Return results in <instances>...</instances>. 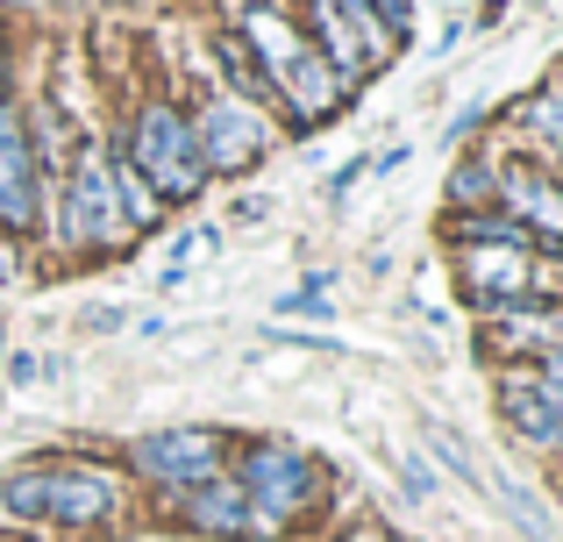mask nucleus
<instances>
[{
    "label": "nucleus",
    "mask_w": 563,
    "mask_h": 542,
    "mask_svg": "<svg viewBox=\"0 0 563 542\" xmlns=\"http://www.w3.org/2000/svg\"><path fill=\"white\" fill-rule=\"evenodd\" d=\"M235 36L250 43V57H257V71H264V86H272V100H286L292 122H321V114H335V108L350 100V86L329 71V57H321L278 8H250Z\"/></svg>",
    "instance_id": "nucleus-1"
},
{
    "label": "nucleus",
    "mask_w": 563,
    "mask_h": 542,
    "mask_svg": "<svg viewBox=\"0 0 563 542\" xmlns=\"http://www.w3.org/2000/svg\"><path fill=\"white\" fill-rule=\"evenodd\" d=\"M122 515V486L100 464H51V472H14L0 486V521H51V529H100Z\"/></svg>",
    "instance_id": "nucleus-2"
},
{
    "label": "nucleus",
    "mask_w": 563,
    "mask_h": 542,
    "mask_svg": "<svg viewBox=\"0 0 563 542\" xmlns=\"http://www.w3.org/2000/svg\"><path fill=\"white\" fill-rule=\"evenodd\" d=\"M129 165L143 172V179H151V193L165 200H192L207 186V165H200V143H192V122L179 108H172V100H151V108L136 114V129H129Z\"/></svg>",
    "instance_id": "nucleus-3"
},
{
    "label": "nucleus",
    "mask_w": 563,
    "mask_h": 542,
    "mask_svg": "<svg viewBox=\"0 0 563 542\" xmlns=\"http://www.w3.org/2000/svg\"><path fill=\"white\" fill-rule=\"evenodd\" d=\"M57 236H65L71 251H114V243L129 236L122 200H114V172H108V151H100V143H86V151L71 157V172H65Z\"/></svg>",
    "instance_id": "nucleus-4"
},
{
    "label": "nucleus",
    "mask_w": 563,
    "mask_h": 542,
    "mask_svg": "<svg viewBox=\"0 0 563 542\" xmlns=\"http://www.w3.org/2000/svg\"><path fill=\"white\" fill-rule=\"evenodd\" d=\"M235 486H243L257 529L278 535V529H286V521L321 493V472H314V457H300L292 443H257V450L243 457V472H235Z\"/></svg>",
    "instance_id": "nucleus-5"
},
{
    "label": "nucleus",
    "mask_w": 563,
    "mask_h": 542,
    "mask_svg": "<svg viewBox=\"0 0 563 542\" xmlns=\"http://www.w3.org/2000/svg\"><path fill=\"white\" fill-rule=\"evenodd\" d=\"M186 122H192V143H200L207 172H250L264 151H272V122H264V108L243 100V93H229V86H214Z\"/></svg>",
    "instance_id": "nucleus-6"
},
{
    "label": "nucleus",
    "mask_w": 563,
    "mask_h": 542,
    "mask_svg": "<svg viewBox=\"0 0 563 542\" xmlns=\"http://www.w3.org/2000/svg\"><path fill=\"white\" fill-rule=\"evenodd\" d=\"M43 157H36V136H29L22 108L0 93V229L8 236H29L43 214Z\"/></svg>",
    "instance_id": "nucleus-7"
},
{
    "label": "nucleus",
    "mask_w": 563,
    "mask_h": 542,
    "mask_svg": "<svg viewBox=\"0 0 563 542\" xmlns=\"http://www.w3.org/2000/svg\"><path fill=\"white\" fill-rule=\"evenodd\" d=\"M136 472L165 493H192L221 472V435L214 429H157L136 443Z\"/></svg>",
    "instance_id": "nucleus-8"
},
{
    "label": "nucleus",
    "mask_w": 563,
    "mask_h": 542,
    "mask_svg": "<svg viewBox=\"0 0 563 542\" xmlns=\"http://www.w3.org/2000/svg\"><path fill=\"white\" fill-rule=\"evenodd\" d=\"M493 208H507L536 243H563V179L536 165H493Z\"/></svg>",
    "instance_id": "nucleus-9"
},
{
    "label": "nucleus",
    "mask_w": 563,
    "mask_h": 542,
    "mask_svg": "<svg viewBox=\"0 0 563 542\" xmlns=\"http://www.w3.org/2000/svg\"><path fill=\"white\" fill-rule=\"evenodd\" d=\"M464 286L478 292L485 307L528 300L536 278H528V251H507V243H464Z\"/></svg>",
    "instance_id": "nucleus-10"
},
{
    "label": "nucleus",
    "mask_w": 563,
    "mask_h": 542,
    "mask_svg": "<svg viewBox=\"0 0 563 542\" xmlns=\"http://www.w3.org/2000/svg\"><path fill=\"white\" fill-rule=\"evenodd\" d=\"M499 414L514 421V435H521V443H536V450H563V414L550 407V392L536 386V372H507L499 378Z\"/></svg>",
    "instance_id": "nucleus-11"
},
{
    "label": "nucleus",
    "mask_w": 563,
    "mask_h": 542,
    "mask_svg": "<svg viewBox=\"0 0 563 542\" xmlns=\"http://www.w3.org/2000/svg\"><path fill=\"white\" fill-rule=\"evenodd\" d=\"M314 36H321L314 51L329 57V71H335V79H343V86H357L364 71L378 65V51H372V43H364V29H357V22H350V14H343V0H314Z\"/></svg>",
    "instance_id": "nucleus-12"
},
{
    "label": "nucleus",
    "mask_w": 563,
    "mask_h": 542,
    "mask_svg": "<svg viewBox=\"0 0 563 542\" xmlns=\"http://www.w3.org/2000/svg\"><path fill=\"white\" fill-rule=\"evenodd\" d=\"M186 500V521L192 529H207V535H264L257 529V515H250V500H243V486L235 478H207V486H192V493H179Z\"/></svg>",
    "instance_id": "nucleus-13"
},
{
    "label": "nucleus",
    "mask_w": 563,
    "mask_h": 542,
    "mask_svg": "<svg viewBox=\"0 0 563 542\" xmlns=\"http://www.w3.org/2000/svg\"><path fill=\"white\" fill-rule=\"evenodd\" d=\"M499 314V350H550L563 343V307H536V300H507V307H493Z\"/></svg>",
    "instance_id": "nucleus-14"
},
{
    "label": "nucleus",
    "mask_w": 563,
    "mask_h": 542,
    "mask_svg": "<svg viewBox=\"0 0 563 542\" xmlns=\"http://www.w3.org/2000/svg\"><path fill=\"white\" fill-rule=\"evenodd\" d=\"M108 172H114V200H122L129 236H136V229H157V222H165V200H157V193H151V179L129 165V151H108Z\"/></svg>",
    "instance_id": "nucleus-15"
},
{
    "label": "nucleus",
    "mask_w": 563,
    "mask_h": 542,
    "mask_svg": "<svg viewBox=\"0 0 563 542\" xmlns=\"http://www.w3.org/2000/svg\"><path fill=\"white\" fill-rule=\"evenodd\" d=\"M450 229H456V243H507V251H536V229H521L507 208H493V214L471 208V214H456Z\"/></svg>",
    "instance_id": "nucleus-16"
},
{
    "label": "nucleus",
    "mask_w": 563,
    "mask_h": 542,
    "mask_svg": "<svg viewBox=\"0 0 563 542\" xmlns=\"http://www.w3.org/2000/svg\"><path fill=\"white\" fill-rule=\"evenodd\" d=\"M214 51H221V65H229V93H243V100H272V86H264L257 57H250V43L235 36V29H221Z\"/></svg>",
    "instance_id": "nucleus-17"
},
{
    "label": "nucleus",
    "mask_w": 563,
    "mask_h": 542,
    "mask_svg": "<svg viewBox=\"0 0 563 542\" xmlns=\"http://www.w3.org/2000/svg\"><path fill=\"white\" fill-rule=\"evenodd\" d=\"M485 486H493V493H499V507L521 521V535H528V542H550V535H556V529H550V515H542V500H536L528 486H514V478H485Z\"/></svg>",
    "instance_id": "nucleus-18"
},
{
    "label": "nucleus",
    "mask_w": 563,
    "mask_h": 542,
    "mask_svg": "<svg viewBox=\"0 0 563 542\" xmlns=\"http://www.w3.org/2000/svg\"><path fill=\"white\" fill-rule=\"evenodd\" d=\"M521 122L536 129V143L556 157V172H563V100H556V93H536V100L521 108Z\"/></svg>",
    "instance_id": "nucleus-19"
},
{
    "label": "nucleus",
    "mask_w": 563,
    "mask_h": 542,
    "mask_svg": "<svg viewBox=\"0 0 563 542\" xmlns=\"http://www.w3.org/2000/svg\"><path fill=\"white\" fill-rule=\"evenodd\" d=\"M450 200L456 208H493V165H456V179H450Z\"/></svg>",
    "instance_id": "nucleus-20"
},
{
    "label": "nucleus",
    "mask_w": 563,
    "mask_h": 542,
    "mask_svg": "<svg viewBox=\"0 0 563 542\" xmlns=\"http://www.w3.org/2000/svg\"><path fill=\"white\" fill-rule=\"evenodd\" d=\"M357 8L372 14V22H378V29H385L393 43H399V36L413 29V0H357Z\"/></svg>",
    "instance_id": "nucleus-21"
},
{
    "label": "nucleus",
    "mask_w": 563,
    "mask_h": 542,
    "mask_svg": "<svg viewBox=\"0 0 563 542\" xmlns=\"http://www.w3.org/2000/svg\"><path fill=\"white\" fill-rule=\"evenodd\" d=\"M278 314H329V278H307L300 292H286V300H278Z\"/></svg>",
    "instance_id": "nucleus-22"
},
{
    "label": "nucleus",
    "mask_w": 563,
    "mask_h": 542,
    "mask_svg": "<svg viewBox=\"0 0 563 542\" xmlns=\"http://www.w3.org/2000/svg\"><path fill=\"white\" fill-rule=\"evenodd\" d=\"M428 443H435V457H442V464H450V472H456V478H464V486H485V478H478V464H471V457H464V443H456V435H442V429H435V435H428Z\"/></svg>",
    "instance_id": "nucleus-23"
},
{
    "label": "nucleus",
    "mask_w": 563,
    "mask_h": 542,
    "mask_svg": "<svg viewBox=\"0 0 563 542\" xmlns=\"http://www.w3.org/2000/svg\"><path fill=\"white\" fill-rule=\"evenodd\" d=\"M43 372H51V364H36V357H29V350H22V357H8V378H14V386H36Z\"/></svg>",
    "instance_id": "nucleus-24"
},
{
    "label": "nucleus",
    "mask_w": 563,
    "mask_h": 542,
    "mask_svg": "<svg viewBox=\"0 0 563 542\" xmlns=\"http://www.w3.org/2000/svg\"><path fill=\"white\" fill-rule=\"evenodd\" d=\"M399 478H407V493H413V500H428V472H421V464H413V457L399 464Z\"/></svg>",
    "instance_id": "nucleus-25"
},
{
    "label": "nucleus",
    "mask_w": 563,
    "mask_h": 542,
    "mask_svg": "<svg viewBox=\"0 0 563 542\" xmlns=\"http://www.w3.org/2000/svg\"><path fill=\"white\" fill-rule=\"evenodd\" d=\"M550 93H556V100H563V71H556V79H550Z\"/></svg>",
    "instance_id": "nucleus-26"
},
{
    "label": "nucleus",
    "mask_w": 563,
    "mask_h": 542,
    "mask_svg": "<svg viewBox=\"0 0 563 542\" xmlns=\"http://www.w3.org/2000/svg\"><path fill=\"white\" fill-rule=\"evenodd\" d=\"M0 93H8V57H0Z\"/></svg>",
    "instance_id": "nucleus-27"
}]
</instances>
